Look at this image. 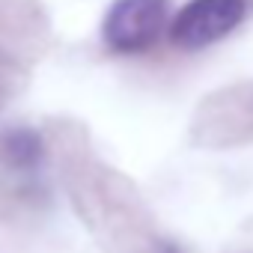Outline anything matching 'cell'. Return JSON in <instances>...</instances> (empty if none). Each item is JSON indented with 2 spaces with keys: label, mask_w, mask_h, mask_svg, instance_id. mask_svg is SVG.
<instances>
[{
  "label": "cell",
  "mask_w": 253,
  "mask_h": 253,
  "mask_svg": "<svg viewBox=\"0 0 253 253\" xmlns=\"http://www.w3.org/2000/svg\"><path fill=\"white\" fill-rule=\"evenodd\" d=\"M247 15V0H188L173 15L170 39L176 48L200 51L229 36Z\"/></svg>",
  "instance_id": "cell-1"
},
{
  "label": "cell",
  "mask_w": 253,
  "mask_h": 253,
  "mask_svg": "<svg viewBox=\"0 0 253 253\" xmlns=\"http://www.w3.org/2000/svg\"><path fill=\"white\" fill-rule=\"evenodd\" d=\"M167 21V0H113L104 18V42L131 54L149 48Z\"/></svg>",
  "instance_id": "cell-2"
},
{
  "label": "cell",
  "mask_w": 253,
  "mask_h": 253,
  "mask_svg": "<svg viewBox=\"0 0 253 253\" xmlns=\"http://www.w3.org/2000/svg\"><path fill=\"white\" fill-rule=\"evenodd\" d=\"M161 253H179V250H173V247H164V250H161Z\"/></svg>",
  "instance_id": "cell-3"
}]
</instances>
